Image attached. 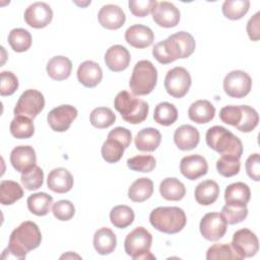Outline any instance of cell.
<instances>
[{
  "mask_svg": "<svg viewBox=\"0 0 260 260\" xmlns=\"http://www.w3.org/2000/svg\"><path fill=\"white\" fill-rule=\"evenodd\" d=\"M125 147L121 142L114 138H107L102 145V156L109 164L119 161L124 154Z\"/></svg>",
  "mask_w": 260,
  "mask_h": 260,
  "instance_id": "obj_41",
  "label": "cell"
},
{
  "mask_svg": "<svg viewBox=\"0 0 260 260\" xmlns=\"http://www.w3.org/2000/svg\"><path fill=\"white\" fill-rule=\"evenodd\" d=\"M90 124L99 129H105L112 126L116 121V115L107 107H98L89 115Z\"/></svg>",
  "mask_w": 260,
  "mask_h": 260,
  "instance_id": "obj_38",
  "label": "cell"
},
{
  "mask_svg": "<svg viewBox=\"0 0 260 260\" xmlns=\"http://www.w3.org/2000/svg\"><path fill=\"white\" fill-rule=\"evenodd\" d=\"M186 214L177 206H159L149 214L150 224L165 234H177L186 225Z\"/></svg>",
  "mask_w": 260,
  "mask_h": 260,
  "instance_id": "obj_3",
  "label": "cell"
},
{
  "mask_svg": "<svg viewBox=\"0 0 260 260\" xmlns=\"http://www.w3.org/2000/svg\"><path fill=\"white\" fill-rule=\"evenodd\" d=\"M153 119L161 126H171L178 119V110L171 103H159L154 109Z\"/></svg>",
  "mask_w": 260,
  "mask_h": 260,
  "instance_id": "obj_34",
  "label": "cell"
},
{
  "mask_svg": "<svg viewBox=\"0 0 260 260\" xmlns=\"http://www.w3.org/2000/svg\"><path fill=\"white\" fill-rule=\"evenodd\" d=\"M28 210L38 216H44L48 214L53 205V197L45 192L35 193L28 196L27 200Z\"/></svg>",
  "mask_w": 260,
  "mask_h": 260,
  "instance_id": "obj_32",
  "label": "cell"
},
{
  "mask_svg": "<svg viewBox=\"0 0 260 260\" xmlns=\"http://www.w3.org/2000/svg\"><path fill=\"white\" fill-rule=\"evenodd\" d=\"M151 13L153 21L161 27H174L180 21V10L168 1L157 2Z\"/></svg>",
  "mask_w": 260,
  "mask_h": 260,
  "instance_id": "obj_15",
  "label": "cell"
},
{
  "mask_svg": "<svg viewBox=\"0 0 260 260\" xmlns=\"http://www.w3.org/2000/svg\"><path fill=\"white\" fill-rule=\"evenodd\" d=\"M192 80L190 73L184 67H174L167 72L165 77V88L167 92L175 98L181 99L187 94Z\"/></svg>",
  "mask_w": 260,
  "mask_h": 260,
  "instance_id": "obj_9",
  "label": "cell"
},
{
  "mask_svg": "<svg viewBox=\"0 0 260 260\" xmlns=\"http://www.w3.org/2000/svg\"><path fill=\"white\" fill-rule=\"evenodd\" d=\"M161 135L160 132L155 128H143L135 137V146L140 151H154L160 143Z\"/></svg>",
  "mask_w": 260,
  "mask_h": 260,
  "instance_id": "obj_27",
  "label": "cell"
},
{
  "mask_svg": "<svg viewBox=\"0 0 260 260\" xmlns=\"http://www.w3.org/2000/svg\"><path fill=\"white\" fill-rule=\"evenodd\" d=\"M157 81V71L148 60L138 61L132 71L129 87L134 95H146L150 93Z\"/></svg>",
  "mask_w": 260,
  "mask_h": 260,
  "instance_id": "obj_6",
  "label": "cell"
},
{
  "mask_svg": "<svg viewBox=\"0 0 260 260\" xmlns=\"http://www.w3.org/2000/svg\"><path fill=\"white\" fill-rule=\"evenodd\" d=\"M220 214L228 224H237L246 219L248 208L247 206H232L225 204L221 208Z\"/></svg>",
  "mask_w": 260,
  "mask_h": 260,
  "instance_id": "obj_45",
  "label": "cell"
},
{
  "mask_svg": "<svg viewBox=\"0 0 260 260\" xmlns=\"http://www.w3.org/2000/svg\"><path fill=\"white\" fill-rule=\"evenodd\" d=\"M20 181L25 189L29 191L38 190L44 183V172L40 167L35 166L29 171L21 174Z\"/></svg>",
  "mask_w": 260,
  "mask_h": 260,
  "instance_id": "obj_43",
  "label": "cell"
},
{
  "mask_svg": "<svg viewBox=\"0 0 260 260\" xmlns=\"http://www.w3.org/2000/svg\"><path fill=\"white\" fill-rule=\"evenodd\" d=\"M126 42L137 49H144L149 47L154 40V34L146 25L134 24L125 31Z\"/></svg>",
  "mask_w": 260,
  "mask_h": 260,
  "instance_id": "obj_19",
  "label": "cell"
},
{
  "mask_svg": "<svg viewBox=\"0 0 260 260\" xmlns=\"http://www.w3.org/2000/svg\"><path fill=\"white\" fill-rule=\"evenodd\" d=\"M248 0H226L223 2L221 10L223 15L231 20L241 19L249 10Z\"/></svg>",
  "mask_w": 260,
  "mask_h": 260,
  "instance_id": "obj_39",
  "label": "cell"
},
{
  "mask_svg": "<svg viewBox=\"0 0 260 260\" xmlns=\"http://www.w3.org/2000/svg\"><path fill=\"white\" fill-rule=\"evenodd\" d=\"M45 107V98L37 89H26L19 96L15 107V116H24L29 119L36 118Z\"/></svg>",
  "mask_w": 260,
  "mask_h": 260,
  "instance_id": "obj_8",
  "label": "cell"
},
{
  "mask_svg": "<svg viewBox=\"0 0 260 260\" xmlns=\"http://www.w3.org/2000/svg\"><path fill=\"white\" fill-rule=\"evenodd\" d=\"M53 18V10L45 2H35L24 11V20L26 24L34 28L46 27Z\"/></svg>",
  "mask_w": 260,
  "mask_h": 260,
  "instance_id": "obj_14",
  "label": "cell"
},
{
  "mask_svg": "<svg viewBox=\"0 0 260 260\" xmlns=\"http://www.w3.org/2000/svg\"><path fill=\"white\" fill-rule=\"evenodd\" d=\"M42 242V234L34 221H23L9 237L7 248L3 251L2 259H19L25 258L26 254L38 248Z\"/></svg>",
  "mask_w": 260,
  "mask_h": 260,
  "instance_id": "obj_1",
  "label": "cell"
},
{
  "mask_svg": "<svg viewBox=\"0 0 260 260\" xmlns=\"http://www.w3.org/2000/svg\"><path fill=\"white\" fill-rule=\"evenodd\" d=\"M180 171L188 180L194 181L206 175L208 165L205 157L199 154H191L184 156L180 161Z\"/></svg>",
  "mask_w": 260,
  "mask_h": 260,
  "instance_id": "obj_17",
  "label": "cell"
},
{
  "mask_svg": "<svg viewBox=\"0 0 260 260\" xmlns=\"http://www.w3.org/2000/svg\"><path fill=\"white\" fill-rule=\"evenodd\" d=\"M152 244L151 234L143 226H138L129 233L124 241L125 252L134 260L155 259L150 253Z\"/></svg>",
  "mask_w": 260,
  "mask_h": 260,
  "instance_id": "obj_7",
  "label": "cell"
},
{
  "mask_svg": "<svg viewBox=\"0 0 260 260\" xmlns=\"http://www.w3.org/2000/svg\"><path fill=\"white\" fill-rule=\"evenodd\" d=\"M48 75L57 81L67 79L72 70L71 61L65 56H55L49 60L46 67Z\"/></svg>",
  "mask_w": 260,
  "mask_h": 260,
  "instance_id": "obj_28",
  "label": "cell"
},
{
  "mask_svg": "<svg viewBox=\"0 0 260 260\" xmlns=\"http://www.w3.org/2000/svg\"><path fill=\"white\" fill-rule=\"evenodd\" d=\"M131 56L129 51L122 45L110 47L105 54V63L114 72L125 70L130 64Z\"/></svg>",
  "mask_w": 260,
  "mask_h": 260,
  "instance_id": "obj_20",
  "label": "cell"
},
{
  "mask_svg": "<svg viewBox=\"0 0 260 260\" xmlns=\"http://www.w3.org/2000/svg\"><path fill=\"white\" fill-rule=\"evenodd\" d=\"M247 175L254 181H260V157L259 153L249 155L245 164Z\"/></svg>",
  "mask_w": 260,
  "mask_h": 260,
  "instance_id": "obj_51",
  "label": "cell"
},
{
  "mask_svg": "<svg viewBox=\"0 0 260 260\" xmlns=\"http://www.w3.org/2000/svg\"><path fill=\"white\" fill-rule=\"evenodd\" d=\"M103 78V70L101 66L91 60L82 62L77 69V79L85 87H95Z\"/></svg>",
  "mask_w": 260,
  "mask_h": 260,
  "instance_id": "obj_21",
  "label": "cell"
},
{
  "mask_svg": "<svg viewBox=\"0 0 260 260\" xmlns=\"http://www.w3.org/2000/svg\"><path fill=\"white\" fill-rule=\"evenodd\" d=\"M252 88V79L250 75L243 70H233L228 73L223 79L224 92L235 99L246 96Z\"/></svg>",
  "mask_w": 260,
  "mask_h": 260,
  "instance_id": "obj_10",
  "label": "cell"
},
{
  "mask_svg": "<svg viewBox=\"0 0 260 260\" xmlns=\"http://www.w3.org/2000/svg\"><path fill=\"white\" fill-rule=\"evenodd\" d=\"M196 43L192 35L178 31L158 42L152 49V55L160 64H169L177 59H185L193 54Z\"/></svg>",
  "mask_w": 260,
  "mask_h": 260,
  "instance_id": "obj_2",
  "label": "cell"
},
{
  "mask_svg": "<svg viewBox=\"0 0 260 260\" xmlns=\"http://www.w3.org/2000/svg\"><path fill=\"white\" fill-rule=\"evenodd\" d=\"M153 193V183L149 178H139L128 189V197L133 202H143Z\"/></svg>",
  "mask_w": 260,
  "mask_h": 260,
  "instance_id": "obj_31",
  "label": "cell"
},
{
  "mask_svg": "<svg viewBox=\"0 0 260 260\" xmlns=\"http://www.w3.org/2000/svg\"><path fill=\"white\" fill-rule=\"evenodd\" d=\"M10 133L18 139L30 138L35 133V126L31 119L24 116H15L10 123Z\"/></svg>",
  "mask_w": 260,
  "mask_h": 260,
  "instance_id": "obj_35",
  "label": "cell"
},
{
  "mask_svg": "<svg viewBox=\"0 0 260 260\" xmlns=\"http://www.w3.org/2000/svg\"><path fill=\"white\" fill-rule=\"evenodd\" d=\"M23 196L21 186L11 180H3L0 183V202L3 205H11Z\"/></svg>",
  "mask_w": 260,
  "mask_h": 260,
  "instance_id": "obj_33",
  "label": "cell"
},
{
  "mask_svg": "<svg viewBox=\"0 0 260 260\" xmlns=\"http://www.w3.org/2000/svg\"><path fill=\"white\" fill-rule=\"evenodd\" d=\"M194 195L198 204L210 205L218 198L219 187L215 181L205 180L196 186Z\"/></svg>",
  "mask_w": 260,
  "mask_h": 260,
  "instance_id": "obj_29",
  "label": "cell"
},
{
  "mask_svg": "<svg viewBox=\"0 0 260 260\" xmlns=\"http://www.w3.org/2000/svg\"><path fill=\"white\" fill-rule=\"evenodd\" d=\"M109 138H114L122 143V145L125 147V149L130 145L132 135L130 130L124 127H116L113 130H111L108 134Z\"/></svg>",
  "mask_w": 260,
  "mask_h": 260,
  "instance_id": "obj_52",
  "label": "cell"
},
{
  "mask_svg": "<svg viewBox=\"0 0 260 260\" xmlns=\"http://www.w3.org/2000/svg\"><path fill=\"white\" fill-rule=\"evenodd\" d=\"M215 115L214 106L207 100H198L194 102L188 110L189 119L197 124L210 122Z\"/></svg>",
  "mask_w": 260,
  "mask_h": 260,
  "instance_id": "obj_25",
  "label": "cell"
},
{
  "mask_svg": "<svg viewBox=\"0 0 260 260\" xmlns=\"http://www.w3.org/2000/svg\"><path fill=\"white\" fill-rule=\"evenodd\" d=\"M98 18L103 27L107 29H118L125 23L126 15L118 5L107 4L100 9Z\"/></svg>",
  "mask_w": 260,
  "mask_h": 260,
  "instance_id": "obj_18",
  "label": "cell"
},
{
  "mask_svg": "<svg viewBox=\"0 0 260 260\" xmlns=\"http://www.w3.org/2000/svg\"><path fill=\"white\" fill-rule=\"evenodd\" d=\"M241 169L240 157L233 154H223L216 161V170L222 177L236 176Z\"/></svg>",
  "mask_w": 260,
  "mask_h": 260,
  "instance_id": "obj_40",
  "label": "cell"
},
{
  "mask_svg": "<svg viewBox=\"0 0 260 260\" xmlns=\"http://www.w3.org/2000/svg\"><path fill=\"white\" fill-rule=\"evenodd\" d=\"M117 238L109 228H101L93 235V247L100 255H109L116 249Z\"/></svg>",
  "mask_w": 260,
  "mask_h": 260,
  "instance_id": "obj_26",
  "label": "cell"
},
{
  "mask_svg": "<svg viewBox=\"0 0 260 260\" xmlns=\"http://www.w3.org/2000/svg\"><path fill=\"white\" fill-rule=\"evenodd\" d=\"M10 162L17 172L23 174L37 166L36 151L29 145L16 146L10 153Z\"/></svg>",
  "mask_w": 260,
  "mask_h": 260,
  "instance_id": "obj_16",
  "label": "cell"
},
{
  "mask_svg": "<svg viewBox=\"0 0 260 260\" xmlns=\"http://www.w3.org/2000/svg\"><path fill=\"white\" fill-rule=\"evenodd\" d=\"M207 145L219 154H233L242 156L243 144L239 137L222 126L210 127L205 134Z\"/></svg>",
  "mask_w": 260,
  "mask_h": 260,
  "instance_id": "obj_4",
  "label": "cell"
},
{
  "mask_svg": "<svg viewBox=\"0 0 260 260\" xmlns=\"http://www.w3.org/2000/svg\"><path fill=\"white\" fill-rule=\"evenodd\" d=\"M207 260L215 259H235L241 260V257L236 253L231 244H214L208 248L206 252Z\"/></svg>",
  "mask_w": 260,
  "mask_h": 260,
  "instance_id": "obj_42",
  "label": "cell"
},
{
  "mask_svg": "<svg viewBox=\"0 0 260 260\" xmlns=\"http://www.w3.org/2000/svg\"><path fill=\"white\" fill-rule=\"evenodd\" d=\"M228 223L218 212H208L200 220L199 230L202 237L210 242L220 240L226 232Z\"/></svg>",
  "mask_w": 260,
  "mask_h": 260,
  "instance_id": "obj_11",
  "label": "cell"
},
{
  "mask_svg": "<svg viewBox=\"0 0 260 260\" xmlns=\"http://www.w3.org/2000/svg\"><path fill=\"white\" fill-rule=\"evenodd\" d=\"M220 120L231 126L238 127L243 119V111L241 106H225L219 112Z\"/></svg>",
  "mask_w": 260,
  "mask_h": 260,
  "instance_id": "obj_47",
  "label": "cell"
},
{
  "mask_svg": "<svg viewBox=\"0 0 260 260\" xmlns=\"http://www.w3.org/2000/svg\"><path fill=\"white\" fill-rule=\"evenodd\" d=\"M259 23H260V12H256L248 21L247 23V34L250 40L256 42L260 39V30H259Z\"/></svg>",
  "mask_w": 260,
  "mask_h": 260,
  "instance_id": "obj_53",
  "label": "cell"
},
{
  "mask_svg": "<svg viewBox=\"0 0 260 260\" xmlns=\"http://www.w3.org/2000/svg\"><path fill=\"white\" fill-rule=\"evenodd\" d=\"M241 107L243 111V119L237 129L241 132L248 133L253 131L257 127L259 122V116L257 111L252 107L246 105H243Z\"/></svg>",
  "mask_w": 260,
  "mask_h": 260,
  "instance_id": "obj_46",
  "label": "cell"
},
{
  "mask_svg": "<svg viewBox=\"0 0 260 260\" xmlns=\"http://www.w3.org/2000/svg\"><path fill=\"white\" fill-rule=\"evenodd\" d=\"M159 193L166 200L179 201L184 198L186 188L177 178H166L159 184Z\"/></svg>",
  "mask_w": 260,
  "mask_h": 260,
  "instance_id": "obj_30",
  "label": "cell"
},
{
  "mask_svg": "<svg viewBox=\"0 0 260 260\" xmlns=\"http://www.w3.org/2000/svg\"><path fill=\"white\" fill-rule=\"evenodd\" d=\"M200 141L199 131L192 125H182L175 130L174 142L181 150L194 149Z\"/></svg>",
  "mask_w": 260,
  "mask_h": 260,
  "instance_id": "obj_23",
  "label": "cell"
},
{
  "mask_svg": "<svg viewBox=\"0 0 260 260\" xmlns=\"http://www.w3.org/2000/svg\"><path fill=\"white\" fill-rule=\"evenodd\" d=\"M157 1L155 0H130L128 2V6L133 15L137 17H144L152 11Z\"/></svg>",
  "mask_w": 260,
  "mask_h": 260,
  "instance_id": "obj_50",
  "label": "cell"
},
{
  "mask_svg": "<svg viewBox=\"0 0 260 260\" xmlns=\"http://www.w3.org/2000/svg\"><path fill=\"white\" fill-rule=\"evenodd\" d=\"M134 211L130 206L117 205L111 209L110 220L118 229H126L134 221Z\"/></svg>",
  "mask_w": 260,
  "mask_h": 260,
  "instance_id": "obj_36",
  "label": "cell"
},
{
  "mask_svg": "<svg viewBox=\"0 0 260 260\" xmlns=\"http://www.w3.org/2000/svg\"><path fill=\"white\" fill-rule=\"evenodd\" d=\"M251 198V191L247 184L236 182L230 184L224 190L225 204L232 206H247Z\"/></svg>",
  "mask_w": 260,
  "mask_h": 260,
  "instance_id": "obj_24",
  "label": "cell"
},
{
  "mask_svg": "<svg viewBox=\"0 0 260 260\" xmlns=\"http://www.w3.org/2000/svg\"><path fill=\"white\" fill-rule=\"evenodd\" d=\"M8 43L13 51L25 52L31 46V35L24 28H13L8 35Z\"/></svg>",
  "mask_w": 260,
  "mask_h": 260,
  "instance_id": "obj_37",
  "label": "cell"
},
{
  "mask_svg": "<svg viewBox=\"0 0 260 260\" xmlns=\"http://www.w3.org/2000/svg\"><path fill=\"white\" fill-rule=\"evenodd\" d=\"M77 110L71 105H61L51 110L47 116V121L52 130L65 132L77 117Z\"/></svg>",
  "mask_w": 260,
  "mask_h": 260,
  "instance_id": "obj_13",
  "label": "cell"
},
{
  "mask_svg": "<svg viewBox=\"0 0 260 260\" xmlns=\"http://www.w3.org/2000/svg\"><path fill=\"white\" fill-rule=\"evenodd\" d=\"M52 212L54 216L61 221H67L74 216L75 207L69 200H59L54 203Z\"/></svg>",
  "mask_w": 260,
  "mask_h": 260,
  "instance_id": "obj_48",
  "label": "cell"
},
{
  "mask_svg": "<svg viewBox=\"0 0 260 260\" xmlns=\"http://www.w3.org/2000/svg\"><path fill=\"white\" fill-rule=\"evenodd\" d=\"M73 183L74 180L71 173L64 168H56L52 170L47 179L48 188L59 194L70 191L73 187Z\"/></svg>",
  "mask_w": 260,
  "mask_h": 260,
  "instance_id": "obj_22",
  "label": "cell"
},
{
  "mask_svg": "<svg viewBox=\"0 0 260 260\" xmlns=\"http://www.w3.org/2000/svg\"><path fill=\"white\" fill-rule=\"evenodd\" d=\"M115 109L120 113L123 120L130 124L142 123L148 114V104L135 98L127 90L120 91L114 101Z\"/></svg>",
  "mask_w": 260,
  "mask_h": 260,
  "instance_id": "obj_5",
  "label": "cell"
},
{
  "mask_svg": "<svg viewBox=\"0 0 260 260\" xmlns=\"http://www.w3.org/2000/svg\"><path fill=\"white\" fill-rule=\"evenodd\" d=\"M127 167L132 171L149 173L155 168V158L146 154L135 155L127 159Z\"/></svg>",
  "mask_w": 260,
  "mask_h": 260,
  "instance_id": "obj_44",
  "label": "cell"
},
{
  "mask_svg": "<svg viewBox=\"0 0 260 260\" xmlns=\"http://www.w3.org/2000/svg\"><path fill=\"white\" fill-rule=\"evenodd\" d=\"M231 245L241 259L254 256L259 249L258 238L255 233L249 229L237 231L233 236Z\"/></svg>",
  "mask_w": 260,
  "mask_h": 260,
  "instance_id": "obj_12",
  "label": "cell"
},
{
  "mask_svg": "<svg viewBox=\"0 0 260 260\" xmlns=\"http://www.w3.org/2000/svg\"><path fill=\"white\" fill-rule=\"evenodd\" d=\"M0 80V94L2 96L11 95L18 88V79L11 71H2Z\"/></svg>",
  "mask_w": 260,
  "mask_h": 260,
  "instance_id": "obj_49",
  "label": "cell"
}]
</instances>
